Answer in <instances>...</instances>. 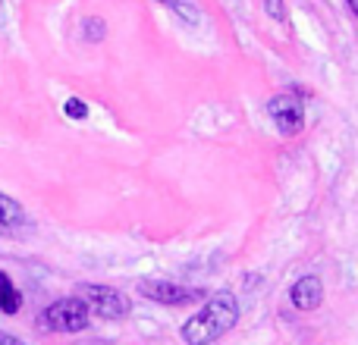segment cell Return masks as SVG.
Masks as SVG:
<instances>
[{
  "label": "cell",
  "mask_w": 358,
  "mask_h": 345,
  "mask_svg": "<svg viewBox=\"0 0 358 345\" xmlns=\"http://www.w3.org/2000/svg\"><path fill=\"white\" fill-rule=\"evenodd\" d=\"M289 302L296 311H315L321 308L324 302V283L321 277H315V273H308V277H299L296 283H292L289 289Z\"/></svg>",
  "instance_id": "cell-6"
},
{
  "label": "cell",
  "mask_w": 358,
  "mask_h": 345,
  "mask_svg": "<svg viewBox=\"0 0 358 345\" xmlns=\"http://www.w3.org/2000/svg\"><path fill=\"white\" fill-rule=\"evenodd\" d=\"M63 113H66L69 119H88V104L82 98H69L66 104H63Z\"/></svg>",
  "instance_id": "cell-10"
},
{
  "label": "cell",
  "mask_w": 358,
  "mask_h": 345,
  "mask_svg": "<svg viewBox=\"0 0 358 345\" xmlns=\"http://www.w3.org/2000/svg\"><path fill=\"white\" fill-rule=\"evenodd\" d=\"M82 29H85V41H104V35H107L104 19H98V16L85 19V22H82Z\"/></svg>",
  "instance_id": "cell-9"
},
{
  "label": "cell",
  "mask_w": 358,
  "mask_h": 345,
  "mask_svg": "<svg viewBox=\"0 0 358 345\" xmlns=\"http://www.w3.org/2000/svg\"><path fill=\"white\" fill-rule=\"evenodd\" d=\"M6 25V6H3V0H0V29Z\"/></svg>",
  "instance_id": "cell-14"
},
{
  "label": "cell",
  "mask_w": 358,
  "mask_h": 345,
  "mask_svg": "<svg viewBox=\"0 0 358 345\" xmlns=\"http://www.w3.org/2000/svg\"><path fill=\"white\" fill-rule=\"evenodd\" d=\"M173 10H176L182 19H189V25H198V10H195V3H189V0H173Z\"/></svg>",
  "instance_id": "cell-11"
},
{
  "label": "cell",
  "mask_w": 358,
  "mask_h": 345,
  "mask_svg": "<svg viewBox=\"0 0 358 345\" xmlns=\"http://www.w3.org/2000/svg\"><path fill=\"white\" fill-rule=\"evenodd\" d=\"M239 321V302L233 292H217V295L204 298L201 311L192 314L182 327L185 345H214L223 333L236 327Z\"/></svg>",
  "instance_id": "cell-1"
},
{
  "label": "cell",
  "mask_w": 358,
  "mask_h": 345,
  "mask_svg": "<svg viewBox=\"0 0 358 345\" xmlns=\"http://www.w3.org/2000/svg\"><path fill=\"white\" fill-rule=\"evenodd\" d=\"M138 292L145 298L157 304H192V302H204L208 292L204 289H195V286H176V283H167V279H142L138 283Z\"/></svg>",
  "instance_id": "cell-4"
},
{
  "label": "cell",
  "mask_w": 358,
  "mask_h": 345,
  "mask_svg": "<svg viewBox=\"0 0 358 345\" xmlns=\"http://www.w3.org/2000/svg\"><path fill=\"white\" fill-rule=\"evenodd\" d=\"M155 3H167V6H173V0H155Z\"/></svg>",
  "instance_id": "cell-16"
},
{
  "label": "cell",
  "mask_w": 358,
  "mask_h": 345,
  "mask_svg": "<svg viewBox=\"0 0 358 345\" xmlns=\"http://www.w3.org/2000/svg\"><path fill=\"white\" fill-rule=\"evenodd\" d=\"M25 220V210L16 198H10L6 191H0V226H16Z\"/></svg>",
  "instance_id": "cell-8"
},
{
  "label": "cell",
  "mask_w": 358,
  "mask_h": 345,
  "mask_svg": "<svg viewBox=\"0 0 358 345\" xmlns=\"http://www.w3.org/2000/svg\"><path fill=\"white\" fill-rule=\"evenodd\" d=\"M267 113L277 123V129L283 135H299L305 126V104L296 94H277V98L267 104Z\"/></svg>",
  "instance_id": "cell-5"
},
{
  "label": "cell",
  "mask_w": 358,
  "mask_h": 345,
  "mask_svg": "<svg viewBox=\"0 0 358 345\" xmlns=\"http://www.w3.org/2000/svg\"><path fill=\"white\" fill-rule=\"evenodd\" d=\"M0 345H25L19 336H13V333H0Z\"/></svg>",
  "instance_id": "cell-13"
},
{
  "label": "cell",
  "mask_w": 358,
  "mask_h": 345,
  "mask_svg": "<svg viewBox=\"0 0 358 345\" xmlns=\"http://www.w3.org/2000/svg\"><path fill=\"white\" fill-rule=\"evenodd\" d=\"M88 317H92V311L79 295L57 298L54 304H48L38 314V327L48 330V333H82L88 327Z\"/></svg>",
  "instance_id": "cell-2"
},
{
  "label": "cell",
  "mask_w": 358,
  "mask_h": 345,
  "mask_svg": "<svg viewBox=\"0 0 358 345\" xmlns=\"http://www.w3.org/2000/svg\"><path fill=\"white\" fill-rule=\"evenodd\" d=\"M346 3H349V10H352L355 16H358V0H346Z\"/></svg>",
  "instance_id": "cell-15"
},
{
  "label": "cell",
  "mask_w": 358,
  "mask_h": 345,
  "mask_svg": "<svg viewBox=\"0 0 358 345\" xmlns=\"http://www.w3.org/2000/svg\"><path fill=\"white\" fill-rule=\"evenodd\" d=\"M264 3V13L271 19H277V22H286V3L283 0H261Z\"/></svg>",
  "instance_id": "cell-12"
},
{
  "label": "cell",
  "mask_w": 358,
  "mask_h": 345,
  "mask_svg": "<svg viewBox=\"0 0 358 345\" xmlns=\"http://www.w3.org/2000/svg\"><path fill=\"white\" fill-rule=\"evenodd\" d=\"M0 311H3L6 317L22 311V295H19V289L13 286L10 273H3V270H0Z\"/></svg>",
  "instance_id": "cell-7"
},
{
  "label": "cell",
  "mask_w": 358,
  "mask_h": 345,
  "mask_svg": "<svg viewBox=\"0 0 358 345\" xmlns=\"http://www.w3.org/2000/svg\"><path fill=\"white\" fill-rule=\"evenodd\" d=\"M76 295L88 304L92 314H98L101 321H123L126 314L132 311V302L123 295L120 289H110V286H94V283H85L79 286Z\"/></svg>",
  "instance_id": "cell-3"
}]
</instances>
